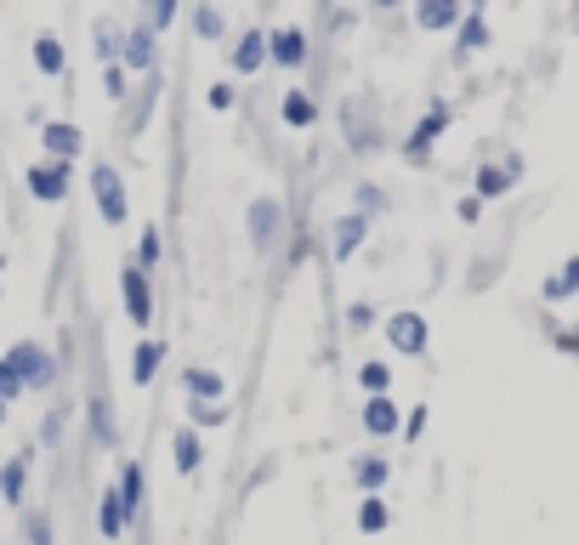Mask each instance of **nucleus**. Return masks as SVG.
Here are the masks:
<instances>
[{
  "instance_id": "1",
  "label": "nucleus",
  "mask_w": 579,
  "mask_h": 545,
  "mask_svg": "<svg viewBox=\"0 0 579 545\" xmlns=\"http://www.w3.org/2000/svg\"><path fill=\"white\" fill-rule=\"evenodd\" d=\"M449 131V103H444V97H431V103H426V114L409 125V137H404V160L409 165H426L431 160V142H438Z\"/></svg>"
},
{
  "instance_id": "2",
  "label": "nucleus",
  "mask_w": 579,
  "mask_h": 545,
  "mask_svg": "<svg viewBox=\"0 0 579 545\" xmlns=\"http://www.w3.org/2000/svg\"><path fill=\"white\" fill-rule=\"evenodd\" d=\"M23 188H29L34 205H63L69 188H74V165L69 160H40V165H29Z\"/></svg>"
},
{
  "instance_id": "3",
  "label": "nucleus",
  "mask_w": 579,
  "mask_h": 545,
  "mask_svg": "<svg viewBox=\"0 0 579 545\" xmlns=\"http://www.w3.org/2000/svg\"><path fill=\"white\" fill-rule=\"evenodd\" d=\"M245 222H251V251H256V256H273V251H278V239H284V228H290L284 205L267 200V193H262V200H251Z\"/></svg>"
},
{
  "instance_id": "4",
  "label": "nucleus",
  "mask_w": 579,
  "mask_h": 545,
  "mask_svg": "<svg viewBox=\"0 0 579 545\" xmlns=\"http://www.w3.org/2000/svg\"><path fill=\"white\" fill-rule=\"evenodd\" d=\"M120 302H125V319H131L136 330L154 324V284H149V268L125 262V273H120Z\"/></svg>"
},
{
  "instance_id": "5",
  "label": "nucleus",
  "mask_w": 579,
  "mask_h": 545,
  "mask_svg": "<svg viewBox=\"0 0 579 545\" xmlns=\"http://www.w3.org/2000/svg\"><path fill=\"white\" fill-rule=\"evenodd\" d=\"M91 200H96V216H103L109 228L125 222V182H120V171L109 160L91 165Z\"/></svg>"
},
{
  "instance_id": "6",
  "label": "nucleus",
  "mask_w": 579,
  "mask_h": 545,
  "mask_svg": "<svg viewBox=\"0 0 579 545\" xmlns=\"http://www.w3.org/2000/svg\"><path fill=\"white\" fill-rule=\"evenodd\" d=\"M7 359L18 364V375H23V386H29V392H45V386H58V359L45 353L40 341H18Z\"/></svg>"
},
{
  "instance_id": "7",
  "label": "nucleus",
  "mask_w": 579,
  "mask_h": 545,
  "mask_svg": "<svg viewBox=\"0 0 579 545\" xmlns=\"http://www.w3.org/2000/svg\"><path fill=\"white\" fill-rule=\"evenodd\" d=\"M386 341H393V353H404V359H420L426 353V341H431V330H426V319L420 313H393L386 319Z\"/></svg>"
},
{
  "instance_id": "8",
  "label": "nucleus",
  "mask_w": 579,
  "mask_h": 545,
  "mask_svg": "<svg viewBox=\"0 0 579 545\" xmlns=\"http://www.w3.org/2000/svg\"><path fill=\"white\" fill-rule=\"evenodd\" d=\"M307 58H313V46H307L302 29H273L267 34V63L273 69H307Z\"/></svg>"
},
{
  "instance_id": "9",
  "label": "nucleus",
  "mask_w": 579,
  "mask_h": 545,
  "mask_svg": "<svg viewBox=\"0 0 579 545\" xmlns=\"http://www.w3.org/2000/svg\"><path fill=\"white\" fill-rule=\"evenodd\" d=\"M369 228H375V216L347 211L342 222H335V233H329V256H335V262H353V256H358V244L369 239Z\"/></svg>"
},
{
  "instance_id": "10",
  "label": "nucleus",
  "mask_w": 579,
  "mask_h": 545,
  "mask_svg": "<svg viewBox=\"0 0 579 545\" xmlns=\"http://www.w3.org/2000/svg\"><path fill=\"white\" fill-rule=\"evenodd\" d=\"M154 29L149 23H136V29H125V46H120V69L125 74H154Z\"/></svg>"
},
{
  "instance_id": "11",
  "label": "nucleus",
  "mask_w": 579,
  "mask_h": 545,
  "mask_svg": "<svg viewBox=\"0 0 579 545\" xmlns=\"http://www.w3.org/2000/svg\"><path fill=\"white\" fill-rule=\"evenodd\" d=\"M40 148H45V160H69V165H74V154L85 148V137H80V125H69V120H45V125H40Z\"/></svg>"
},
{
  "instance_id": "12",
  "label": "nucleus",
  "mask_w": 579,
  "mask_h": 545,
  "mask_svg": "<svg viewBox=\"0 0 579 545\" xmlns=\"http://www.w3.org/2000/svg\"><path fill=\"white\" fill-rule=\"evenodd\" d=\"M364 432L369 437H398L404 432V415L393 404V392H375V398H364Z\"/></svg>"
},
{
  "instance_id": "13",
  "label": "nucleus",
  "mask_w": 579,
  "mask_h": 545,
  "mask_svg": "<svg viewBox=\"0 0 579 545\" xmlns=\"http://www.w3.org/2000/svg\"><path fill=\"white\" fill-rule=\"evenodd\" d=\"M29 63L45 74V80H63L69 74V52H63V40L45 29V34H34V46H29Z\"/></svg>"
},
{
  "instance_id": "14",
  "label": "nucleus",
  "mask_w": 579,
  "mask_h": 545,
  "mask_svg": "<svg viewBox=\"0 0 579 545\" xmlns=\"http://www.w3.org/2000/svg\"><path fill=\"white\" fill-rule=\"evenodd\" d=\"M415 29L420 34L460 29V0H415Z\"/></svg>"
},
{
  "instance_id": "15",
  "label": "nucleus",
  "mask_w": 579,
  "mask_h": 545,
  "mask_svg": "<svg viewBox=\"0 0 579 545\" xmlns=\"http://www.w3.org/2000/svg\"><path fill=\"white\" fill-rule=\"evenodd\" d=\"M233 74H262L267 69V34L262 29H245V34H238L233 40Z\"/></svg>"
},
{
  "instance_id": "16",
  "label": "nucleus",
  "mask_w": 579,
  "mask_h": 545,
  "mask_svg": "<svg viewBox=\"0 0 579 545\" xmlns=\"http://www.w3.org/2000/svg\"><path fill=\"white\" fill-rule=\"evenodd\" d=\"M278 120H284L290 131H313V125H318V97H313L307 85L284 91V103H278Z\"/></svg>"
},
{
  "instance_id": "17",
  "label": "nucleus",
  "mask_w": 579,
  "mask_h": 545,
  "mask_svg": "<svg viewBox=\"0 0 579 545\" xmlns=\"http://www.w3.org/2000/svg\"><path fill=\"white\" fill-rule=\"evenodd\" d=\"M182 392H187V398H205V404H227V381L216 370H205V364L182 370Z\"/></svg>"
},
{
  "instance_id": "18",
  "label": "nucleus",
  "mask_w": 579,
  "mask_h": 545,
  "mask_svg": "<svg viewBox=\"0 0 579 545\" xmlns=\"http://www.w3.org/2000/svg\"><path fill=\"white\" fill-rule=\"evenodd\" d=\"M114 488H120V501H125V517L136 523L142 517V501H149V472H142V461H125Z\"/></svg>"
},
{
  "instance_id": "19",
  "label": "nucleus",
  "mask_w": 579,
  "mask_h": 545,
  "mask_svg": "<svg viewBox=\"0 0 579 545\" xmlns=\"http://www.w3.org/2000/svg\"><path fill=\"white\" fill-rule=\"evenodd\" d=\"M171 466L182 477H193V472L205 466V443H200V432H193V426H176V437H171Z\"/></svg>"
},
{
  "instance_id": "20",
  "label": "nucleus",
  "mask_w": 579,
  "mask_h": 545,
  "mask_svg": "<svg viewBox=\"0 0 579 545\" xmlns=\"http://www.w3.org/2000/svg\"><path fill=\"white\" fill-rule=\"evenodd\" d=\"M29 466H34V450H23V455H12L7 466H0V501H7V506H23Z\"/></svg>"
},
{
  "instance_id": "21",
  "label": "nucleus",
  "mask_w": 579,
  "mask_h": 545,
  "mask_svg": "<svg viewBox=\"0 0 579 545\" xmlns=\"http://www.w3.org/2000/svg\"><path fill=\"white\" fill-rule=\"evenodd\" d=\"M160 364H165V341H136L131 346V386H154Z\"/></svg>"
},
{
  "instance_id": "22",
  "label": "nucleus",
  "mask_w": 579,
  "mask_h": 545,
  "mask_svg": "<svg viewBox=\"0 0 579 545\" xmlns=\"http://www.w3.org/2000/svg\"><path fill=\"white\" fill-rule=\"evenodd\" d=\"M522 171L517 154H506V165H482L477 171V200H500V193H511V176Z\"/></svg>"
},
{
  "instance_id": "23",
  "label": "nucleus",
  "mask_w": 579,
  "mask_h": 545,
  "mask_svg": "<svg viewBox=\"0 0 579 545\" xmlns=\"http://www.w3.org/2000/svg\"><path fill=\"white\" fill-rule=\"evenodd\" d=\"M125 528H131V517H125L120 488H103V501H96V534H103V539H120Z\"/></svg>"
},
{
  "instance_id": "24",
  "label": "nucleus",
  "mask_w": 579,
  "mask_h": 545,
  "mask_svg": "<svg viewBox=\"0 0 579 545\" xmlns=\"http://www.w3.org/2000/svg\"><path fill=\"white\" fill-rule=\"evenodd\" d=\"M91 40H96V46H91V52H96V58H103V63H120V46H125V29H120L114 18H96V23H91Z\"/></svg>"
},
{
  "instance_id": "25",
  "label": "nucleus",
  "mask_w": 579,
  "mask_h": 545,
  "mask_svg": "<svg viewBox=\"0 0 579 545\" xmlns=\"http://www.w3.org/2000/svg\"><path fill=\"white\" fill-rule=\"evenodd\" d=\"M482 46H489V23H482V12L460 18V29H455V52L471 58V52H482Z\"/></svg>"
},
{
  "instance_id": "26",
  "label": "nucleus",
  "mask_w": 579,
  "mask_h": 545,
  "mask_svg": "<svg viewBox=\"0 0 579 545\" xmlns=\"http://www.w3.org/2000/svg\"><path fill=\"white\" fill-rule=\"evenodd\" d=\"M386 477H393V466H386L380 455H358V461H353V483H358V488L380 494V488H386Z\"/></svg>"
},
{
  "instance_id": "27",
  "label": "nucleus",
  "mask_w": 579,
  "mask_h": 545,
  "mask_svg": "<svg viewBox=\"0 0 579 545\" xmlns=\"http://www.w3.org/2000/svg\"><path fill=\"white\" fill-rule=\"evenodd\" d=\"M386 523H393L386 501H380V494H364V501H358V534H386Z\"/></svg>"
},
{
  "instance_id": "28",
  "label": "nucleus",
  "mask_w": 579,
  "mask_h": 545,
  "mask_svg": "<svg viewBox=\"0 0 579 545\" xmlns=\"http://www.w3.org/2000/svg\"><path fill=\"white\" fill-rule=\"evenodd\" d=\"M562 295H579V256L562 262V268L546 279V302H562Z\"/></svg>"
},
{
  "instance_id": "29",
  "label": "nucleus",
  "mask_w": 579,
  "mask_h": 545,
  "mask_svg": "<svg viewBox=\"0 0 579 545\" xmlns=\"http://www.w3.org/2000/svg\"><path fill=\"white\" fill-rule=\"evenodd\" d=\"M187 421H193V432L227 426V404H205V398H187Z\"/></svg>"
},
{
  "instance_id": "30",
  "label": "nucleus",
  "mask_w": 579,
  "mask_h": 545,
  "mask_svg": "<svg viewBox=\"0 0 579 545\" xmlns=\"http://www.w3.org/2000/svg\"><path fill=\"white\" fill-rule=\"evenodd\" d=\"M358 386H364V398H375V392H393V370L375 364V359H364L358 364Z\"/></svg>"
},
{
  "instance_id": "31",
  "label": "nucleus",
  "mask_w": 579,
  "mask_h": 545,
  "mask_svg": "<svg viewBox=\"0 0 579 545\" xmlns=\"http://www.w3.org/2000/svg\"><path fill=\"white\" fill-rule=\"evenodd\" d=\"M23 392H29V386H23V375H18V364H12L7 353H0V398H7V404H18V398H23Z\"/></svg>"
},
{
  "instance_id": "32",
  "label": "nucleus",
  "mask_w": 579,
  "mask_h": 545,
  "mask_svg": "<svg viewBox=\"0 0 579 545\" xmlns=\"http://www.w3.org/2000/svg\"><path fill=\"white\" fill-rule=\"evenodd\" d=\"M193 34H200V40H222V34H227V29H222V12L211 7V0L193 12Z\"/></svg>"
},
{
  "instance_id": "33",
  "label": "nucleus",
  "mask_w": 579,
  "mask_h": 545,
  "mask_svg": "<svg viewBox=\"0 0 579 545\" xmlns=\"http://www.w3.org/2000/svg\"><path fill=\"white\" fill-rule=\"evenodd\" d=\"M353 211H364V216H380V211H386V200H380V188H369V182H358V188H353Z\"/></svg>"
},
{
  "instance_id": "34",
  "label": "nucleus",
  "mask_w": 579,
  "mask_h": 545,
  "mask_svg": "<svg viewBox=\"0 0 579 545\" xmlns=\"http://www.w3.org/2000/svg\"><path fill=\"white\" fill-rule=\"evenodd\" d=\"M131 262L154 273V262H160V233H154V228H142V244H136V256H131Z\"/></svg>"
},
{
  "instance_id": "35",
  "label": "nucleus",
  "mask_w": 579,
  "mask_h": 545,
  "mask_svg": "<svg viewBox=\"0 0 579 545\" xmlns=\"http://www.w3.org/2000/svg\"><path fill=\"white\" fill-rule=\"evenodd\" d=\"M205 103H211V109H216V114H227V109H233V103H238V85H227V80H216V85H211V91H205Z\"/></svg>"
},
{
  "instance_id": "36",
  "label": "nucleus",
  "mask_w": 579,
  "mask_h": 545,
  "mask_svg": "<svg viewBox=\"0 0 579 545\" xmlns=\"http://www.w3.org/2000/svg\"><path fill=\"white\" fill-rule=\"evenodd\" d=\"M375 319H380V313H375V302H353V307H347V330H369Z\"/></svg>"
},
{
  "instance_id": "37",
  "label": "nucleus",
  "mask_w": 579,
  "mask_h": 545,
  "mask_svg": "<svg viewBox=\"0 0 579 545\" xmlns=\"http://www.w3.org/2000/svg\"><path fill=\"white\" fill-rule=\"evenodd\" d=\"M171 18H176V0H154V7H149V29H154V34L171 29Z\"/></svg>"
},
{
  "instance_id": "38",
  "label": "nucleus",
  "mask_w": 579,
  "mask_h": 545,
  "mask_svg": "<svg viewBox=\"0 0 579 545\" xmlns=\"http://www.w3.org/2000/svg\"><path fill=\"white\" fill-rule=\"evenodd\" d=\"M125 80H131V74H125L120 63H109V69H103V85H109V97H114V103L125 97Z\"/></svg>"
},
{
  "instance_id": "39",
  "label": "nucleus",
  "mask_w": 579,
  "mask_h": 545,
  "mask_svg": "<svg viewBox=\"0 0 579 545\" xmlns=\"http://www.w3.org/2000/svg\"><path fill=\"white\" fill-rule=\"evenodd\" d=\"M23 528H29V545H52V523L45 517H29Z\"/></svg>"
},
{
  "instance_id": "40",
  "label": "nucleus",
  "mask_w": 579,
  "mask_h": 545,
  "mask_svg": "<svg viewBox=\"0 0 579 545\" xmlns=\"http://www.w3.org/2000/svg\"><path fill=\"white\" fill-rule=\"evenodd\" d=\"M420 432H426V410H415V415H409V421H404V437H409V443H415V437H420Z\"/></svg>"
},
{
  "instance_id": "41",
  "label": "nucleus",
  "mask_w": 579,
  "mask_h": 545,
  "mask_svg": "<svg viewBox=\"0 0 579 545\" xmlns=\"http://www.w3.org/2000/svg\"><path fill=\"white\" fill-rule=\"evenodd\" d=\"M477 216H482V200L471 193V200H460V222H477Z\"/></svg>"
},
{
  "instance_id": "42",
  "label": "nucleus",
  "mask_w": 579,
  "mask_h": 545,
  "mask_svg": "<svg viewBox=\"0 0 579 545\" xmlns=\"http://www.w3.org/2000/svg\"><path fill=\"white\" fill-rule=\"evenodd\" d=\"M369 7H375V12H393V7H404V0H369Z\"/></svg>"
},
{
  "instance_id": "43",
  "label": "nucleus",
  "mask_w": 579,
  "mask_h": 545,
  "mask_svg": "<svg viewBox=\"0 0 579 545\" xmlns=\"http://www.w3.org/2000/svg\"><path fill=\"white\" fill-rule=\"evenodd\" d=\"M0 295H7V256H0Z\"/></svg>"
},
{
  "instance_id": "44",
  "label": "nucleus",
  "mask_w": 579,
  "mask_h": 545,
  "mask_svg": "<svg viewBox=\"0 0 579 545\" xmlns=\"http://www.w3.org/2000/svg\"><path fill=\"white\" fill-rule=\"evenodd\" d=\"M7 410H12V404H7V398H0V426H7Z\"/></svg>"
}]
</instances>
